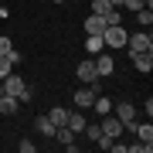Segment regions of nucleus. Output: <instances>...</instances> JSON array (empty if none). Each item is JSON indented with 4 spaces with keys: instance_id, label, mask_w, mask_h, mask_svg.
I'll return each mask as SVG.
<instances>
[{
    "instance_id": "obj_1",
    "label": "nucleus",
    "mask_w": 153,
    "mask_h": 153,
    "mask_svg": "<svg viewBox=\"0 0 153 153\" xmlns=\"http://www.w3.org/2000/svg\"><path fill=\"white\" fill-rule=\"evenodd\" d=\"M0 92H7V95H17L21 102H31V88H27V82H24L21 75H14V71L4 78V88H0Z\"/></svg>"
},
{
    "instance_id": "obj_2",
    "label": "nucleus",
    "mask_w": 153,
    "mask_h": 153,
    "mask_svg": "<svg viewBox=\"0 0 153 153\" xmlns=\"http://www.w3.org/2000/svg\"><path fill=\"white\" fill-rule=\"evenodd\" d=\"M126 38H129V34H126L123 24H112V27L102 31V44L105 48H126Z\"/></svg>"
},
{
    "instance_id": "obj_3",
    "label": "nucleus",
    "mask_w": 153,
    "mask_h": 153,
    "mask_svg": "<svg viewBox=\"0 0 153 153\" xmlns=\"http://www.w3.org/2000/svg\"><path fill=\"white\" fill-rule=\"evenodd\" d=\"M126 48H129V55H140V51H153V38L146 34V27H143L140 34H129V38H126Z\"/></svg>"
},
{
    "instance_id": "obj_4",
    "label": "nucleus",
    "mask_w": 153,
    "mask_h": 153,
    "mask_svg": "<svg viewBox=\"0 0 153 153\" xmlns=\"http://www.w3.org/2000/svg\"><path fill=\"white\" fill-rule=\"evenodd\" d=\"M112 112L119 116L123 129H133V126H136V105H133V102H116V105H112Z\"/></svg>"
},
{
    "instance_id": "obj_5",
    "label": "nucleus",
    "mask_w": 153,
    "mask_h": 153,
    "mask_svg": "<svg viewBox=\"0 0 153 153\" xmlns=\"http://www.w3.org/2000/svg\"><path fill=\"white\" fill-rule=\"evenodd\" d=\"M95 95H99L95 82H92V85H82V88H75V109H92Z\"/></svg>"
},
{
    "instance_id": "obj_6",
    "label": "nucleus",
    "mask_w": 153,
    "mask_h": 153,
    "mask_svg": "<svg viewBox=\"0 0 153 153\" xmlns=\"http://www.w3.org/2000/svg\"><path fill=\"white\" fill-rule=\"evenodd\" d=\"M92 61H95V75H99V78H109L112 71H116V58H112V55H105V51L92 55Z\"/></svg>"
},
{
    "instance_id": "obj_7",
    "label": "nucleus",
    "mask_w": 153,
    "mask_h": 153,
    "mask_svg": "<svg viewBox=\"0 0 153 153\" xmlns=\"http://www.w3.org/2000/svg\"><path fill=\"white\" fill-rule=\"evenodd\" d=\"M75 75H78V82H82V85H92V82H99V75H95V61H92V55H88V61H78Z\"/></svg>"
},
{
    "instance_id": "obj_8",
    "label": "nucleus",
    "mask_w": 153,
    "mask_h": 153,
    "mask_svg": "<svg viewBox=\"0 0 153 153\" xmlns=\"http://www.w3.org/2000/svg\"><path fill=\"white\" fill-rule=\"evenodd\" d=\"M99 126H102V133H105L109 140H119V133H123V123H119V116H112V112H105Z\"/></svg>"
},
{
    "instance_id": "obj_9",
    "label": "nucleus",
    "mask_w": 153,
    "mask_h": 153,
    "mask_svg": "<svg viewBox=\"0 0 153 153\" xmlns=\"http://www.w3.org/2000/svg\"><path fill=\"white\" fill-rule=\"evenodd\" d=\"M55 140H58V143H65V150H68V153H75V150H78L75 133H71L68 126H55Z\"/></svg>"
},
{
    "instance_id": "obj_10",
    "label": "nucleus",
    "mask_w": 153,
    "mask_h": 153,
    "mask_svg": "<svg viewBox=\"0 0 153 153\" xmlns=\"http://www.w3.org/2000/svg\"><path fill=\"white\" fill-rule=\"evenodd\" d=\"M17 109H21V99H17V95H7V92H0V116H14Z\"/></svg>"
},
{
    "instance_id": "obj_11",
    "label": "nucleus",
    "mask_w": 153,
    "mask_h": 153,
    "mask_svg": "<svg viewBox=\"0 0 153 153\" xmlns=\"http://www.w3.org/2000/svg\"><path fill=\"white\" fill-rule=\"evenodd\" d=\"M133 58V65H136V71H153V51H140V55H129Z\"/></svg>"
},
{
    "instance_id": "obj_12",
    "label": "nucleus",
    "mask_w": 153,
    "mask_h": 153,
    "mask_svg": "<svg viewBox=\"0 0 153 153\" xmlns=\"http://www.w3.org/2000/svg\"><path fill=\"white\" fill-rule=\"evenodd\" d=\"M109 24H105V17H99V14H88V21H85V34H102Z\"/></svg>"
},
{
    "instance_id": "obj_13",
    "label": "nucleus",
    "mask_w": 153,
    "mask_h": 153,
    "mask_svg": "<svg viewBox=\"0 0 153 153\" xmlns=\"http://www.w3.org/2000/svg\"><path fill=\"white\" fill-rule=\"evenodd\" d=\"M65 126H68V129H71V133H75V136H78V133L85 129V116H82V112H68Z\"/></svg>"
},
{
    "instance_id": "obj_14",
    "label": "nucleus",
    "mask_w": 153,
    "mask_h": 153,
    "mask_svg": "<svg viewBox=\"0 0 153 153\" xmlns=\"http://www.w3.org/2000/svg\"><path fill=\"white\" fill-rule=\"evenodd\" d=\"M85 51H88V55H99V51H105L102 34H88V38H85Z\"/></svg>"
},
{
    "instance_id": "obj_15",
    "label": "nucleus",
    "mask_w": 153,
    "mask_h": 153,
    "mask_svg": "<svg viewBox=\"0 0 153 153\" xmlns=\"http://www.w3.org/2000/svg\"><path fill=\"white\" fill-rule=\"evenodd\" d=\"M34 123H38V133H41V136H55V123H51L48 116H38Z\"/></svg>"
},
{
    "instance_id": "obj_16",
    "label": "nucleus",
    "mask_w": 153,
    "mask_h": 153,
    "mask_svg": "<svg viewBox=\"0 0 153 153\" xmlns=\"http://www.w3.org/2000/svg\"><path fill=\"white\" fill-rule=\"evenodd\" d=\"M92 109L99 116H105V112H112V99H105V95H95V102H92Z\"/></svg>"
},
{
    "instance_id": "obj_17",
    "label": "nucleus",
    "mask_w": 153,
    "mask_h": 153,
    "mask_svg": "<svg viewBox=\"0 0 153 153\" xmlns=\"http://www.w3.org/2000/svg\"><path fill=\"white\" fill-rule=\"evenodd\" d=\"M48 119L55 123V126H65V119H68V109H65V105H55V109L48 112Z\"/></svg>"
},
{
    "instance_id": "obj_18",
    "label": "nucleus",
    "mask_w": 153,
    "mask_h": 153,
    "mask_svg": "<svg viewBox=\"0 0 153 153\" xmlns=\"http://www.w3.org/2000/svg\"><path fill=\"white\" fill-rule=\"evenodd\" d=\"M109 10H116V7H112V0H92V14H99V17H105Z\"/></svg>"
},
{
    "instance_id": "obj_19",
    "label": "nucleus",
    "mask_w": 153,
    "mask_h": 153,
    "mask_svg": "<svg viewBox=\"0 0 153 153\" xmlns=\"http://www.w3.org/2000/svg\"><path fill=\"white\" fill-rule=\"evenodd\" d=\"M133 133L143 140V143H153V126L150 123H143V126H133Z\"/></svg>"
},
{
    "instance_id": "obj_20",
    "label": "nucleus",
    "mask_w": 153,
    "mask_h": 153,
    "mask_svg": "<svg viewBox=\"0 0 153 153\" xmlns=\"http://www.w3.org/2000/svg\"><path fill=\"white\" fill-rule=\"evenodd\" d=\"M136 21H140V27L150 31V24H153V10H150V7H140V10H136Z\"/></svg>"
},
{
    "instance_id": "obj_21",
    "label": "nucleus",
    "mask_w": 153,
    "mask_h": 153,
    "mask_svg": "<svg viewBox=\"0 0 153 153\" xmlns=\"http://www.w3.org/2000/svg\"><path fill=\"white\" fill-rule=\"evenodd\" d=\"M10 68H14V61L7 58V55H0V82H4L7 75H10Z\"/></svg>"
},
{
    "instance_id": "obj_22",
    "label": "nucleus",
    "mask_w": 153,
    "mask_h": 153,
    "mask_svg": "<svg viewBox=\"0 0 153 153\" xmlns=\"http://www.w3.org/2000/svg\"><path fill=\"white\" fill-rule=\"evenodd\" d=\"M126 150H133V153H150L153 143H143V140H140V143H133V146H126Z\"/></svg>"
},
{
    "instance_id": "obj_23",
    "label": "nucleus",
    "mask_w": 153,
    "mask_h": 153,
    "mask_svg": "<svg viewBox=\"0 0 153 153\" xmlns=\"http://www.w3.org/2000/svg\"><path fill=\"white\" fill-rule=\"evenodd\" d=\"M10 51H14L10 38H7V34H0V55H10Z\"/></svg>"
},
{
    "instance_id": "obj_24",
    "label": "nucleus",
    "mask_w": 153,
    "mask_h": 153,
    "mask_svg": "<svg viewBox=\"0 0 153 153\" xmlns=\"http://www.w3.org/2000/svg\"><path fill=\"white\" fill-rule=\"evenodd\" d=\"M119 7H129V10H133V14H136V10H140V7H146V0H123V4H119Z\"/></svg>"
},
{
    "instance_id": "obj_25",
    "label": "nucleus",
    "mask_w": 153,
    "mask_h": 153,
    "mask_svg": "<svg viewBox=\"0 0 153 153\" xmlns=\"http://www.w3.org/2000/svg\"><path fill=\"white\" fill-rule=\"evenodd\" d=\"M17 150H21V153H34V143H31V140H21V143H17Z\"/></svg>"
},
{
    "instance_id": "obj_26",
    "label": "nucleus",
    "mask_w": 153,
    "mask_h": 153,
    "mask_svg": "<svg viewBox=\"0 0 153 153\" xmlns=\"http://www.w3.org/2000/svg\"><path fill=\"white\" fill-rule=\"evenodd\" d=\"M55 4H61V0H55Z\"/></svg>"
}]
</instances>
